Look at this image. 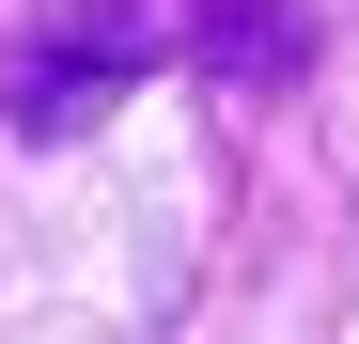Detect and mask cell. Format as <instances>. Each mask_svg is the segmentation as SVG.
Here are the masks:
<instances>
[{"label": "cell", "instance_id": "2", "mask_svg": "<svg viewBox=\"0 0 359 344\" xmlns=\"http://www.w3.org/2000/svg\"><path fill=\"white\" fill-rule=\"evenodd\" d=\"M188 63H203L219 94H281L297 63H313V16H297V0H203Z\"/></svg>", "mask_w": 359, "mask_h": 344}, {"label": "cell", "instance_id": "1", "mask_svg": "<svg viewBox=\"0 0 359 344\" xmlns=\"http://www.w3.org/2000/svg\"><path fill=\"white\" fill-rule=\"evenodd\" d=\"M156 63H172V32L141 16V0H63V16H32L16 47H0V126H16V141H79Z\"/></svg>", "mask_w": 359, "mask_h": 344}]
</instances>
